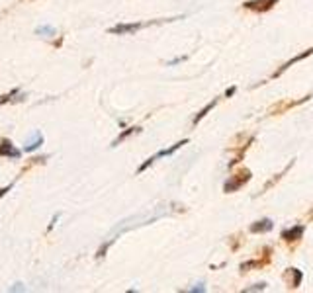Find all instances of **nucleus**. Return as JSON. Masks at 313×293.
<instances>
[{
	"label": "nucleus",
	"instance_id": "f257e3e1",
	"mask_svg": "<svg viewBox=\"0 0 313 293\" xmlns=\"http://www.w3.org/2000/svg\"><path fill=\"white\" fill-rule=\"evenodd\" d=\"M186 143H188V139H182V141H178L176 145H173L171 149H162V151H159L157 154H153L151 158H147V161H145V163H143L139 168H137V172H143V170H147V168H149V166H151L155 161H159V158H162V156H171L173 152H176L178 149H180V147H182V145H186Z\"/></svg>",
	"mask_w": 313,
	"mask_h": 293
},
{
	"label": "nucleus",
	"instance_id": "f03ea898",
	"mask_svg": "<svg viewBox=\"0 0 313 293\" xmlns=\"http://www.w3.org/2000/svg\"><path fill=\"white\" fill-rule=\"evenodd\" d=\"M249 178H251V172H249V170H243L241 174L231 176V178L225 182V186H223V192H225V194H231V192H235V190H239V188L243 186L245 182H249Z\"/></svg>",
	"mask_w": 313,
	"mask_h": 293
},
{
	"label": "nucleus",
	"instance_id": "7ed1b4c3",
	"mask_svg": "<svg viewBox=\"0 0 313 293\" xmlns=\"http://www.w3.org/2000/svg\"><path fill=\"white\" fill-rule=\"evenodd\" d=\"M145 23L141 22H135V23H117L114 28H110L108 32L114 35H126V34H135V32H139L141 28H143Z\"/></svg>",
	"mask_w": 313,
	"mask_h": 293
},
{
	"label": "nucleus",
	"instance_id": "20e7f679",
	"mask_svg": "<svg viewBox=\"0 0 313 293\" xmlns=\"http://www.w3.org/2000/svg\"><path fill=\"white\" fill-rule=\"evenodd\" d=\"M278 0H247L243 6L249 8V10H255V12H267L270 10Z\"/></svg>",
	"mask_w": 313,
	"mask_h": 293
},
{
	"label": "nucleus",
	"instance_id": "39448f33",
	"mask_svg": "<svg viewBox=\"0 0 313 293\" xmlns=\"http://www.w3.org/2000/svg\"><path fill=\"white\" fill-rule=\"evenodd\" d=\"M0 156H6V158H20V156H22V151L16 149V147L12 145L10 139H4L0 143Z\"/></svg>",
	"mask_w": 313,
	"mask_h": 293
},
{
	"label": "nucleus",
	"instance_id": "423d86ee",
	"mask_svg": "<svg viewBox=\"0 0 313 293\" xmlns=\"http://www.w3.org/2000/svg\"><path fill=\"white\" fill-rule=\"evenodd\" d=\"M303 236V225H296V227H292V229H286V231H282V238L284 241H298V238H302Z\"/></svg>",
	"mask_w": 313,
	"mask_h": 293
},
{
	"label": "nucleus",
	"instance_id": "0eeeda50",
	"mask_svg": "<svg viewBox=\"0 0 313 293\" xmlns=\"http://www.w3.org/2000/svg\"><path fill=\"white\" fill-rule=\"evenodd\" d=\"M41 145H43V135L37 131V133H34L30 139L26 141V147H23V151L32 152V151H35V149H39Z\"/></svg>",
	"mask_w": 313,
	"mask_h": 293
},
{
	"label": "nucleus",
	"instance_id": "6e6552de",
	"mask_svg": "<svg viewBox=\"0 0 313 293\" xmlns=\"http://www.w3.org/2000/svg\"><path fill=\"white\" fill-rule=\"evenodd\" d=\"M272 221L270 219H260V221H256L251 225V233H268V231H272Z\"/></svg>",
	"mask_w": 313,
	"mask_h": 293
},
{
	"label": "nucleus",
	"instance_id": "1a4fd4ad",
	"mask_svg": "<svg viewBox=\"0 0 313 293\" xmlns=\"http://www.w3.org/2000/svg\"><path fill=\"white\" fill-rule=\"evenodd\" d=\"M311 53H313V47H311V49H307V51H303L302 55H298V57H294V59H292V61H288V63H286V65H284V67H282V69H280L278 72H276V74H274V76H278V74H282V72H284V70H286V69H290L292 65H296V63H298V61H302L303 57H309V55H311Z\"/></svg>",
	"mask_w": 313,
	"mask_h": 293
},
{
	"label": "nucleus",
	"instance_id": "9d476101",
	"mask_svg": "<svg viewBox=\"0 0 313 293\" xmlns=\"http://www.w3.org/2000/svg\"><path fill=\"white\" fill-rule=\"evenodd\" d=\"M215 104H218V100H213V102H209V104L206 105L204 110H200V112H198V114H196V117H194V121H192V123H194V125H198V123H200V121H202L204 117L208 116V112H209V110H213V105H215Z\"/></svg>",
	"mask_w": 313,
	"mask_h": 293
},
{
	"label": "nucleus",
	"instance_id": "9b49d317",
	"mask_svg": "<svg viewBox=\"0 0 313 293\" xmlns=\"http://www.w3.org/2000/svg\"><path fill=\"white\" fill-rule=\"evenodd\" d=\"M137 131H139V127H129L128 131H124V133H122V135H119V137H117V139L114 141V143H112V147H116V145H119V143H122V141L126 139V137H129L131 133H137Z\"/></svg>",
	"mask_w": 313,
	"mask_h": 293
},
{
	"label": "nucleus",
	"instance_id": "f8f14e48",
	"mask_svg": "<svg viewBox=\"0 0 313 293\" xmlns=\"http://www.w3.org/2000/svg\"><path fill=\"white\" fill-rule=\"evenodd\" d=\"M55 28H51V25H41V28H37L35 30V34L37 35H55Z\"/></svg>",
	"mask_w": 313,
	"mask_h": 293
},
{
	"label": "nucleus",
	"instance_id": "ddd939ff",
	"mask_svg": "<svg viewBox=\"0 0 313 293\" xmlns=\"http://www.w3.org/2000/svg\"><path fill=\"white\" fill-rule=\"evenodd\" d=\"M292 274H294V287H298L302 283V272L296 268H292Z\"/></svg>",
	"mask_w": 313,
	"mask_h": 293
},
{
	"label": "nucleus",
	"instance_id": "4468645a",
	"mask_svg": "<svg viewBox=\"0 0 313 293\" xmlns=\"http://www.w3.org/2000/svg\"><path fill=\"white\" fill-rule=\"evenodd\" d=\"M14 94H18V90H10L8 94H4V96H0V105L6 104V102H10V98L14 96Z\"/></svg>",
	"mask_w": 313,
	"mask_h": 293
},
{
	"label": "nucleus",
	"instance_id": "2eb2a0df",
	"mask_svg": "<svg viewBox=\"0 0 313 293\" xmlns=\"http://www.w3.org/2000/svg\"><path fill=\"white\" fill-rule=\"evenodd\" d=\"M264 287H267V285H264V283H256V285H253V287H247V289H245V291H258V289H260V291H262V289H264Z\"/></svg>",
	"mask_w": 313,
	"mask_h": 293
},
{
	"label": "nucleus",
	"instance_id": "dca6fc26",
	"mask_svg": "<svg viewBox=\"0 0 313 293\" xmlns=\"http://www.w3.org/2000/svg\"><path fill=\"white\" fill-rule=\"evenodd\" d=\"M10 188H12V184H10V186H6V188H2V190H0V198H2V196H4V194L10 190Z\"/></svg>",
	"mask_w": 313,
	"mask_h": 293
},
{
	"label": "nucleus",
	"instance_id": "f3484780",
	"mask_svg": "<svg viewBox=\"0 0 313 293\" xmlns=\"http://www.w3.org/2000/svg\"><path fill=\"white\" fill-rule=\"evenodd\" d=\"M233 94H235V86H233V88H229V90H227V92H225V96H227V98H229V96H233Z\"/></svg>",
	"mask_w": 313,
	"mask_h": 293
}]
</instances>
